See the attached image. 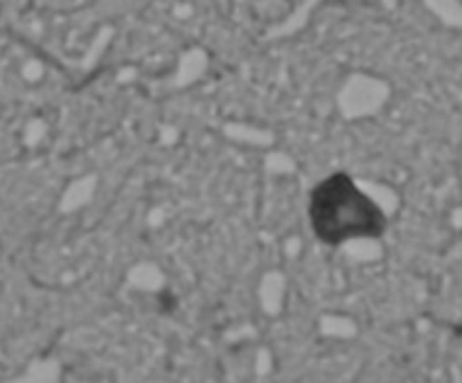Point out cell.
<instances>
[{"label": "cell", "mask_w": 462, "mask_h": 383, "mask_svg": "<svg viewBox=\"0 0 462 383\" xmlns=\"http://www.w3.org/2000/svg\"><path fill=\"white\" fill-rule=\"evenodd\" d=\"M311 223L325 243H343L354 237H377L383 214L354 183L336 174L313 189Z\"/></svg>", "instance_id": "1"}]
</instances>
